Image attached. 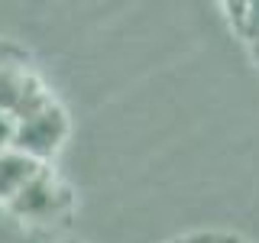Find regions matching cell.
Instances as JSON below:
<instances>
[{
  "mask_svg": "<svg viewBox=\"0 0 259 243\" xmlns=\"http://www.w3.org/2000/svg\"><path fill=\"white\" fill-rule=\"evenodd\" d=\"M23 227H52L71 214V188L46 166L32 182L4 208Z\"/></svg>",
  "mask_w": 259,
  "mask_h": 243,
  "instance_id": "6da1fadb",
  "label": "cell"
},
{
  "mask_svg": "<svg viewBox=\"0 0 259 243\" xmlns=\"http://www.w3.org/2000/svg\"><path fill=\"white\" fill-rule=\"evenodd\" d=\"M178 243H240L233 237H191V240H178Z\"/></svg>",
  "mask_w": 259,
  "mask_h": 243,
  "instance_id": "5b68a950",
  "label": "cell"
},
{
  "mask_svg": "<svg viewBox=\"0 0 259 243\" xmlns=\"http://www.w3.org/2000/svg\"><path fill=\"white\" fill-rule=\"evenodd\" d=\"M13 140H16V120L10 117V113L0 110V152L13 149Z\"/></svg>",
  "mask_w": 259,
  "mask_h": 243,
  "instance_id": "277c9868",
  "label": "cell"
},
{
  "mask_svg": "<svg viewBox=\"0 0 259 243\" xmlns=\"http://www.w3.org/2000/svg\"><path fill=\"white\" fill-rule=\"evenodd\" d=\"M42 169H46L42 162L23 156V152H16V149L0 152V208L10 205V201L26 188Z\"/></svg>",
  "mask_w": 259,
  "mask_h": 243,
  "instance_id": "3957f363",
  "label": "cell"
},
{
  "mask_svg": "<svg viewBox=\"0 0 259 243\" xmlns=\"http://www.w3.org/2000/svg\"><path fill=\"white\" fill-rule=\"evenodd\" d=\"M68 133H71L68 113L55 101V104H49L46 110H39V113H32V117L16 124L13 149L23 152V156H29V159H36V162H42V166H49V159L65 146Z\"/></svg>",
  "mask_w": 259,
  "mask_h": 243,
  "instance_id": "7a4b0ae2",
  "label": "cell"
}]
</instances>
